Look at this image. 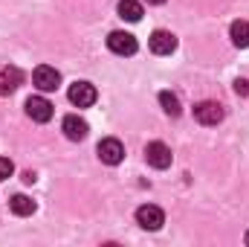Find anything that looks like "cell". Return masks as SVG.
<instances>
[{
    "mask_svg": "<svg viewBox=\"0 0 249 247\" xmlns=\"http://www.w3.org/2000/svg\"><path fill=\"white\" fill-rule=\"evenodd\" d=\"M96 154H99L102 163H107V166H119V163L124 160V145L116 140V137H107V140H102V143L96 145Z\"/></svg>",
    "mask_w": 249,
    "mask_h": 247,
    "instance_id": "6da1fadb",
    "label": "cell"
},
{
    "mask_svg": "<svg viewBox=\"0 0 249 247\" xmlns=\"http://www.w3.org/2000/svg\"><path fill=\"white\" fill-rule=\"evenodd\" d=\"M136 224L142 227V230H160L162 224H165V212L160 209V206H154V204H142L139 209H136Z\"/></svg>",
    "mask_w": 249,
    "mask_h": 247,
    "instance_id": "7a4b0ae2",
    "label": "cell"
},
{
    "mask_svg": "<svg viewBox=\"0 0 249 247\" xmlns=\"http://www.w3.org/2000/svg\"><path fill=\"white\" fill-rule=\"evenodd\" d=\"M32 84H35L38 90H44V93L58 90V84H61V73H58L55 67H50V64H41V67L32 73Z\"/></svg>",
    "mask_w": 249,
    "mask_h": 247,
    "instance_id": "3957f363",
    "label": "cell"
},
{
    "mask_svg": "<svg viewBox=\"0 0 249 247\" xmlns=\"http://www.w3.org/2000/svg\"><path fill=\"white\" fill-rule=\"evenodd\" d=\"M145 160H148V166H154V169H168L171 166V160H174V154H171V148L165 145V143H148L145 145Z\"/></svg>",
    "mask_w": 249,
    "mask_h": 247,
    "instance_id": "277c9868",
    "label": "cell"
},
{
    "mask_svg": "<svg viewBox=\"0 0 249 247\" xmlns=\"http://www.w3.org/2000/svg\"><path fill=\"white\" fill-rule=\"evenodd\" d=\"M136 38L130 35V32H122V29H116V32H110L107 35V50L110 53H116V56H133L136 53Z\"/></svg>",
    "mask_w": 249,
    "mask_h": 247,
    "instance_id": "5b68a950",
    "label": "cell"
},
{
    "mask_svg": "<svg viewBox=\"0 0 249 247\" xmlns=\"http://www.w3.org/2000/svg\"><path fill=\"white\" fill-rule=\"evenodd\" d=\"M67 96H70V102H72L75 108H90V105L99 99V93H96V87H93L90 82H75Z\"/></svg>",
    "mask_w": 249,
    "mask_h": 247,
    "instance_id": "8992f818",
    "label": "cell"
},
{
    "mask_svg": "<svg viewBox=\"0 0 249 247\" xmlns=\"http://www.w3.org/2000/svg\"><path fill=\"white\" fill-rule=\"evenodd\" d=\"M223 105H217V102H200V105H194V120L200 125H217L223 123Z\"/></svg>",
    "mask_w": 249,
    "mask_h": 247,
    "instance_id": "52a82bcc",
    "label": "cell"
},
{
    "mask_svg": "<svg viewBox=\"0 0 249 247\" xmlns=\"http://www.w3.org/2000/svg\"><path fill=\"white\" fill-rule=\"evenodd\" d=\"M26 117L35 123H50L53 120V105L44 96H29L26 99Z\"/></svg>",
    "mask_w": 249,
    "mask_h": 247,
    "instance_id": "ba28073f",
    "label": "cell"
},
{
    "mask_svg": "<svg viewBox=\"0 0 249 247\" xmlns=\"http://www.w3.org/2000/svg\"><path fill=\"white\" fill-rule=\"evenodd\" d=\"M148 44H151V53H157V56H171L177 50V38L171 32H165V29H157Z\"/></svg>",
    "mask_w": 249,
    "mask_h": 247,
    "instance_id": "9c48e42d",
    "label": "cell"
},
{
    "mask_svg": "<svg viewBox=\"0 0 249 247\" xmlns=\"http://www.w3.org/2000/svg\"><path fill=\"white\" fill-rule=\"evenodd\" d=\"M64 134H67V140H72V143H78V140H84L87 137V131H90V125L84 123L81 117H75V114H70V117H64Z\"/></svg>",
    "mask_w": 249,
    "mask_h": 247,
    "instance_id": "30bf717a",
    "label": "cell"
},
{
    "mask_svg": "<svg viewBox=\"0 0 249 247\" xmlns=\"http://www.w3.org/2000/svg\"><path fill=\"white\" fill-rule=\"evenodd\" d=\"M119 18L127 23L142 21V3L139 0H119Z\"/></svg>",
    "mask_w": 249,
    "mask_h": 247,
    "instance_id": "8fae6325",
    "label": "cell"
},
{
    "mask_svg": "<svg viewBox=\"0 0 249 247\" xmlns=\"http://www.w3.org/2000/svg\"><path fill=\"white\" fill-rule=\"evenodd\" d=\"M20 84V73L15 70V67H9V70H0V96H9V93H15V87Z\"/></svg>",
    "mask_w": 249,
    "mask_h": 247,
    "instance_id": "7c38bea8",
    "label": "cell"
},
{
    "mask_svg": "<svg viewBox=\"0 0 249 247\" xmlns=\"http://www.w3.org/2000/svg\"><path fill=\"white\" fill-rule=\"evenodd\" d=\"M229 35H232V44L235 47H241V50L249 47V23L247 21H235L232 29H229Z\"/></svg>",
    "mask_w": 249,
    "mask_h": 247,
    "instance_id": "4fadbf2b",
    "label": "cell"
},
{
    "mask_svg": "<svg viewBox=\"0 0 249 247\" xmlns=\"http://www.w3.org/2000/svg\"><path fill=\"white\" fill-rule=\"evenodd\" d=\"M9 206H12L15 215H32L35 212V201L26 198V195H12L9 198Z\"/></svg>",
    "mask_w": 249,
    "mask_h": 247,
    "instance_id": "5bb4252c",
    "label": "cell"
},
{
    "mask_svg": "<svg viewBox=\"0 0 249 247\" xmlns=\"http://www.w3.org/2000/svg\"><path fill=\"white\" fill-rule=\"evenodd\" d=\"M160 105H162V111H165L168 117H180V111H183V108H180V99H177L171 90H162V93H160Z\"/></svg>",
    "mask_w": 249,
    "mask_h": 247,
    "instance_id": "9a60e30c",
    "label": "cell"
},
{
    "mask_svg": "<svg viewBox=\"0 0 249 247\" xmlns=\"http://www.w3.org/2000/svg\"><path fill=\"white\" fill-rule=\"evenodd\" d=\"M12 172H15V166H12V160H6V157H0V181H6V178H12Z\"/></svg>",
    "mask_w": 249,
    "mask_h": 247,
    "instance_id": "2e32d148",
    "label": "cell"
},
{
    "mask_svg": "<svg viewBox=\"0 0 249 247\" xmlns=\"http://www.w3.org/2000/svg\"><path fill=\"white\" fill-rule=\"evenodd\" d=\"M235 93H238V96H249V82L247 79H235Z\"/></svg>",
    "mask_w": 249,
    "mask_h": 247,
    "instance_id": "e0dca14e",
    "label": "cell"
},
{
    "mask_svg": "<svg viewBox=\"0 0 249 247\" xmlns=\"http://www.w3.org/2000/svg\"><path fill=\"white\" fill-rule=\"evenodd\" d=\"M145 3H151V6H162L165 0H145Z\"/></svg>",
    "mask_w": 249,
    "mask_h": 247,
    "instance_id": "ac0fdd59",
    "label": "cell"
},
{
    "mask_svg": "<svg viewBox=\"0 0 249 247\" xmlns=\"http://www.w3.org/2000/svg\"><path fill=\"white\" fill-rule=\"evenodd\" d=\"M244 242H247V245H249V233H247V236H244Z\"/></svg>",
    "mask_w": 249,
    "mask_h": 247,
    "instance_id": "d6986e66",
    "label": "cell"
}]
</instances>
